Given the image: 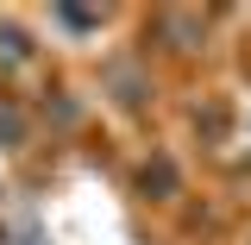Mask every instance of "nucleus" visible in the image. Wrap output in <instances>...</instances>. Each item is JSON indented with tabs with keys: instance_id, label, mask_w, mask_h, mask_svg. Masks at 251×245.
<instances>
[{
	"instance_id": "1",
	"label": "nucleus",
	"mask_w": 251,
	"mask_h": 245,
	"mask_svg": "<svg viewBox=\"0 0 251 245\" xmlns=\"http://www.w3.org/2000/svg\"><path fill=\"white\" fill-rule=\"evenodd\" d=\"M57 26H69V31H100V13H75V6H57Z\"/></svg>"
}]
</instances>
